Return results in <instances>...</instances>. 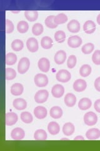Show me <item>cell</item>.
<instances>
[{
    "label": "cell",
    "instance_id": "1",
    "mask_svg": "<svg viewBox=\"0 0 100 151\" xmlns=\"http://www.w3.org/2000/svg\"><path fill=\"white\" fill-rule=\"evenodd\" d=\"M30 66V61L27 58H21L18 63V71L20 74H23L26 73Z\"/></svg>",
    "mask_w": 100,
    "mask_h": 151
},
{
    "label": "cell",
    "instance_id": "2",
    "mask_svg": "<svg viewBox=\"0 0 100 151\" xmlns=\"http://www.w3.org/2000/svg\"><path fill=\"white\" fill-rule=\"evenodd\" d=\"M83 120L86 125L88 126H93L98 122V116L95 113L89 111L85 113L83 117Z\"/></svg>",
    "mask_w": 100,
    "mask_h": 151
},
{
    "label": "cell",
    "instance_id": "3",
    "mask_svg": "<svg viewBox=\"0 0 100 151\" xmlns=\"http://www.w3.org/2000/svg\"><path fill=\"white\" fill-rule=\"evenodd\" d=\"M56 78L57 81L61 83H68L71 78V74L68 70L61 69L57 73L56 75Z\"/></svg>",
    "mask_w": 100,
    "mask_h": 151
},
{
    "label": "cell",
    "instance_id": "4",
    "mask_svg": "<svg viewBox=\"0 0 100 151\" xmlns=\"http://www.w3.org/2000/svg\"><path fill=\"white\" fill-rule=\"evenodd\" d=\"M36 86L40 88L46 86L48 84V78L44 74H38L34 78Z\"/></svg>",
    "mask_w": 100,
    "mask_h": 151
},
{
    "label": "cell",
    "instance_id": "5",
    "mask_svg": "<svg viewBox=\"0 0 100 151\" xmlns=\"http://www.w3.org/2000/svg\"><path fill=\"white\" fill-rule=\"evenodd\" d=\"M49 97V92L47 90H40L38 91L35 96V100L37 103H43L46 102Z\"/></svg>",
    "mask_w": 100,
    "mask_h": 151
},
{
    "label": "cell",
    "instance_id": "6",
    "mask_svg": "<svg viewBox=\"0 0 100 151\" xmlns=\"http://www.w3.org/2000/svg\"><path fill=\"white\" fill-rule=\"evenodd\" d=\"M26 47L28 50L31 52H36L39 49L38 42L35 38L31 37L26 42Z\"/></svg>",
    "mask_w": 100,
    "mask_h": 151
},
{
    "label": "cell",
    "instance_id": "7",
    "mask_svg": "<svg viewBox=\"0 0 100 151\" xmlns=\"http://www.w3.org/2000/svg\"><path fill=\"white\" fill-rule=\"evenodd\" d=\"M82 39L79 36L74 35L70 37L68 40V45L71 48H78L82 44Z\"/></svg>",
    "mask_w": 100,
    "mask_h": 151
},
{
    "label": "cell",
    "instance_id": "8",
    "mask_svg": "<svg viewBox=\"0 0 100 151\" xmlns=\"http://www.w3.org/2000/svg\"><path fill=\"white\" fill-rule=\"evenodd\" d=\"M25 136V132L23 129L20 127L14 129L11 133V138L15 140H21L24 139Z\"/></svg>",
    "mask_w": 100,
    "mask_h": 151
},
{
    "label": "cell",
    "instance_id": "9",
    "mask_svg": "<svg viewBox=\"0 0 100 151\" xmlns=\"http://www.w3.org/2000/svg\"><path fill=\"white\" fill-rule=\"evenodd\" d=\"M73 87L74 90L77 92H83L87 88V83L84 80L78 79L73 83Z\"/></svg>",
    "mask_w": 100,
    "mask_h": 151
},
{
    "label": "cell",
    "instance_id": "10",
    "mask_svg": "<svg viewBox=\"0 0 100 151\" xmlns=\"http://www.w3.org/2000/svg\"><path fill=\"white\" fill-rule=\"evenodd\" d=\"M38 68L43 73H48L50 69V60L46 58H41L38 63Z\"/></svg>",
    "mask_w": 100,
    "mask_h": 151
},
{
    "label": "cell",
    "instance_id": "11",
    "mask_svg": "<svg viewBox=\"0 0 100 151\" xmlns=\"http://www.w3.org/2000/svg\"><path fill=\"white\" fill-rule=\"evenodd\" d=\"M51 93L55 98H60L63 96L65 93V88L61 84H55L51 89Z\"/></svg>",
    "mask_w": 100,
    "mask_h": 151
},
{
    "label": "cell",
    "instance_id": "12",
    "mask_svg": "<svg viewBox=\"0 0 100 151\" xmlns=\"http://www.w3.org/2000/svg\"><path fill=\"white\" fill-rule=\"evenodd\" d=\"M18 117L16 113L14 112L7 113L5 116V123L8 126H12L16 124Z\"/></svg>",
    "mask_w": 100,
    "mask_h": 151
},
{
    "label": "cell",
    "instance_id": "13",
    "mask_svg": "<svg viewBox=\"0 0 100 151\" xmlns=\"http://www.w3.org/2000/svg\"><path fill=\"white\" fill-rule=\"evenodd\" d=\"M47 109L41 106H38L35 108L34 115L38 119H44L47 116Z\"/></svg>",
    "mask_w": 100,
    "mask_h": 151
},
{
    "label": "cell",
    "instance_id": "14",
    "mask_svg": "<svg viewBox=\"0 0 100 151\" xmlns=\"http://www.w3.org/2000/svg\"><path fill=\"white\" fill-rule=\"evenodd\" d=\"M96 26L95 23L92 20H88L83 25V30L87 34H91L96 30Z\"/></svg>",
    "mask_w": 100,
    "mask_h": 151
},
{
    "label": "cell",
    "instance_id": "15",
    "mask_svg": "<svg viewBox=\"0 0 100 151\" xmlns=\"http://www.w3.org/2000/svg\"><path fill=\"white\" fill-rule=\"evenodd\" d=\"M86 137L88 140L98 139L100 137V130L96 128L90 129L86 133Z\"/></svg>",
    "mask_w": 100,
    "mask_h": 151
},
{
    "label": "cell",
    "instance_id": "16",
    "mask_svg": "<svg viewBox=\"0 0 100 151\" xmlns=\"http://www.w3.org/2000/svg\"><path fill=\"white\" fill-rule=\"evenodd\" d=\"M67 28L70 32L76 34V33L79 32L80 30V23L78 20H72L68 23Z\"/></svg>",
    "mask_w": 100,
    "mask_h": 151
},
{
    "label": "cell",
    "instance_id": "17",
    "mask_svg": "<svg viewBox=\"0 0 100 151\" xmlns=\"http://www.w3.org/2000/svg\"><path fill=\"white\" fill-rule=\"evenodd\" d=\"M54 59L56 64L58 65L63 64L66 59V53L63 50H58L55 54Z\"/></svg>",
    "mask_w": 100,
    "mask_h": 151
},
{
    "label": "cell",
    "instance_id": "18",
    "mask_svg": "<svg viewBox=\"0 0 100 151\" xmlns=\"http://www.w3.org/2000/svg\"><path fill=\"white\" fill-rule=\"evenodd\" d=\"M92 101L88 98H83L81 99L78 103V108L82 110H87L91 108Z\"/></svg>",
    "mask_w": 100,
    "mask_h": 151
},
{
    "label": "cell",
    "instance_id": "19",
    "mask_svg": "<svg viewBox=\"0 0 100 151\" xmlns=\"http://www.w3.org/2000/svg\"><path fill=\"white\" fill-rule=\"evenodd\" d=\"M13 106L18 110H23L27 107V102L23 98H17L13 101Z\"/></svg>",
    "mask_w": 100,
    "mask_h": 151
},
{
    "label": "cell",
    "instance_id": "20",
    "mask_svg": "<svg viewBox=\"0 0 100 151\" xmlns=\"http://www.w3.org/2000/svg\"><path fill=\"white\" fill-rule=\"evenodd\" d=\"M77 103V97L73 93H68L65 97V103L68 107H73Z\"/></svg>",
    "mask_w": 100,
    "mask_h": 151
},
{
    "label": "cell",
    "instance_id": "21",
    "mask_svg": "<svg viewBox=\"0 0 100 151\" xmlns=\"http://www.w3.org/2000/svg\"><path fill=\"white\" fill-rule=\"evenodd\" d=\"M48 130L51 135H57L60 131V125L56 122H51L48 125Z\"/></svg>",
    "mask_w": 100,
    "mask_h": 151
},
{
    "label": "cell",
    "instance_id": "22",
    "mask_svg": "<svg viewBox=\"0 0 100 151\" xmlns=\"http://www.w3.org/2000/svg\"><path fill=\"white\" fill-rule=\"evenodd\" d=\"M63 110L60 106H53L51 108L50 111V116L54 119H59L63 116Z\"/></svg>",
    "mask_w": 100,
    "mask_h": 151
},
{
    "label": "cell",
    "instance_id": "23",
    "mask_svg": "<svg viewBox=\"0 0 100 151\" xmlns=\"http://www.w3.org/2000/svg\"><path fill=\"white\" fill-rule=\"evenodd\" d=\"M24 87L20 83H15L11 88V93L14 96H20L23 93Z\"/></svg>",
    "mask_w": 100,
    "mask_h": 151
},
{
    "label": "cell",
    "instance_id": "24",
    "mask_svg": "<svg viewBox=\"0 0 100 151\" xmlns=\"http://www.w3.org/2000/svg\"><path fill=\"white\" fill-rule=\"evenodd\" d=\"M75 130L74 125L71 122L66 123L63 127V132L66 136H70L73 134Z\"/></svg>",
    "mask_w": 100,
    "mask_h": 151
},
{
    "label": "cell",
    "instance_id": "25",
    "mask_svg": "<svg viewBox=\"0 0 100 151\" xmlns=\"http://www.w3.org/2000/svg\"><path fill=\"white\" fill-rule=\"evenodd\" d=\"M25 16L28 21L33 22L38 18V12L36 10H27L25 12Z\"/></svg>",
    "mask_w": 100,
    "mask_h": 151
},
{
    "label": "cell",
    "instance_id": "26",
    "mask_svg": "<svg viewBox=\"0 0 100 151\" xmlns=\"http://www.w3.org/2000/svg\"><path fill=\"white\" fill-rule=\"evenodd\" d=\"M53 42L51 38L48 36H45L42 38L41 40V45L45 49H50L53 47Z\"/></svg>",
    "mask_w": 100,
    "mask_h": 151
},
{
    "label": "cell",
    "instance_id": "27",
    "mask_svg": "<svg viewBox=\"0 0 100 151\" xmlns=\"http://www.w3.org/2000/svg\"><path fill=\"white\" fill-rule=\"evenodd\" d=\"M91 67L88 64H84L79 69V74L83 78H87L91 73Z\"/></svg>",
    "mask_w": 100,
    "mask_h": 151
},
{
    "label": "cell",
    "instance_id": "28",
    "mask_svg": "<svg viewBox=\"0 0 100 151\" xmlns=\"http://www.w3.org/2000/svg\"><path fill=\"white\" fill-rule=\"evenodd\" d=\"M47 133L43 129L37 130L34 134V139L36 140L43 141L47 139Z\"/></svg>",
    "mask_w": 100,
    "mask_h": 151
},
{
    "label": "cell",
    "instance_id": "29",
    "mask_svg": "<svg viewBox=\"0 0 100 151\" xmlns=\"http://www.w3.org/2000/svg\"><path fill=\"white\" fill-rule=\"evenodd\" d=\"M17 62V56L13 52L8 53L5 56V63L7 65H12Z\"/></svg>",
    "mask_w": 100,
    "mask_h": 151
},
{
    "label": "cell",
    "instance_id": "30",
    "mask_svg": "<svg viewBox=\"0 0 100 151\" xmlns=\"http://www.w3.org/2000/svg\"><path fill=\"white\" fill-rule=\"evenodd\" d=\"M45 25L49 28H51V29H54L58 27V25L56 24L55 22V16L51 15L48 16L45 21Z\"/></svg>",
    "mask_w": 100,
    "mask_h": 151
},
{
    "label": "cell",
    "instance_id": "31",
    "mask_svg": "<svg viewBox=\"0 0 100 151\" xmlns=\"http://www.w3.org/2000/svg\"><path fill=\"white\" fill-rule=\"evenodd\" d=\"M29 29V25L25 21H20L17 25V30L20 34H25Z\"/></svg>",
    "mask_w": 100,
    "mask_h": 151
},
{
    "label": "cell",
    "instance_id": "32",
    "mask_svg": "<svg viewBox=\"0 0 100 151\" xmlns=\"http://www.w3.org/2000/svg\"><path fill=\"white\" fill-rule=\"evenodd\" d=\"M21 120L23 122L25 123V124H29L33 122V118L30 112L23 111L21 113Z\"/></svg>",
    "mask_w": 100,
    "mask_h": 151
},
{
    "label": "cell",
    "instance_id": "33",
    "mask_svg": "<svg viewBox=\"0 0 100 151\" xmlns=\"http://www.w3.org/2000/svg\"><path fill=\"white\" fill-rule=\"evenodd\" d=\"M44 30V27L41 23H37L33 26L32 28V32L34 35L39 36L40 35Z\"/></svg>",
    "mask_w": 100,
    "mask_h": 151
},
{
    "label": "cell",
    "instance_id": "34",
    "mask_svg": "<svg viewBox=\"0 0 100 151\" xmlns=\"http://www.w3.org/2000/svg\"><path fill=\"white\" fill-rule=\"evenodd\" d=\"M24 47L23 42L21 40L16 39L13 40L11 43V48L13 50L16 52H19Z\"/></svg>",
    "mask_w": 100,
    "mask_h": 151
},
{
    "label": "cell",
    "instance_id": "35",
    "mask_svg": "<svg viewBox=\"0 0 100 151\" xmlns=\"http://www.w3.org/2000/svg\"><path fill=\"white\" fill-rule=\"evenodd\" d=\"M68 20V17L65 13H60L55 17V22L58 25L60 24H64L66 22H67Z\"/></svg>",
    "mask_w": 100,
    "mask_h": 151
},
{
    "label": "cell",
    "instance_id": "36",
    "mask_svg": "<svg viewBox=\"0 0 100 151\" xmlns=\"http://www.w3.org/2000/svg\"><path fill=\"white\" fill-rule=\"evenodd\" d=\"M55 39L58 43H63L66 39V34L63 31H57L55 34Z\"/></svg>",
    "mask_w": 100,
    "mask_h": 151
},
{
    "label": "cell",
    "instance_id": "37",
    "mask_svg": "<svg viewBox=\"0 0 100 151\" xmlns=\"http://www.w3.org/2000/svg\"><path fill=\"white\" fill-rule=\"evenodd\" d=\"M94 49V45L92 43H87L84 44L82 48V52L84 54H91Z\"/></svg>",
    "mask_w": 100,
    "mask_h": 151
},
{
    "label": "cell",
    "instance_id": "38",
    "mask_svg": "<svg viewBox=\"0 0 100 151\" xmlns=\"http://www.w3.org/2000/svg\"><path fill=\"white\" fill-rule=\"evenodd\" d=\"M5 77L7 80H13L16 77V73L13 68H6L5 70Z\"/></svg>",
    "mask_w": 100,
    "mask_h": 151
},
{
    "label": "cell",
    "instance_id": "39",
    "mask_svg": "<svg viewBox=\"0 0 100 151\" xmlns=\"http://www.w3.org/2000/svg\"><path fill=\"white\" fill-rule=\"evenodd\" d=\"M77 57L74 55H70L67 60V66L70 69H73L75 67V65H77Z\"/></svg>",
    "mask_w": 100,
    "mask_h": 151
},
{
    "label": "cell",
    "instance_id": "40",
    "mask_svg": "<svg viewBox=\"0 0 100 151\" xmlns=\"http://www.w3.org/2000/svg\"><path fill=\"white\" fill-rule=\"evenodd\" d=\"M15 30V26L13 23L9 20H6L5 21V31L6 34H11Z\"/></svg>",
    "mask_w": 100,
    "mask_h": 151
},
{
    "label": "cell",
    "instance_id": "41",
    "mask_svg": "<svg viewBox=\"0 0 100 151\" xmlns=\"http://www.w3.org/2000/svg\"><path fill=\"white\" fill-rule=\"evenodd\" d=\"M93 63L96 65H100V50H95L92 55Z\"/></svg>",
    "mask_w": 100,
    "mask_h": 151
},
{
    "label": "cell",
    "instance_id": "42",
    "mask_svg": "<svg viewBox=\"0 0 100 151\" xmlns=\"http://www.w3.org/2000/svg\"><path fill=\"white\" fill-rule=\"evenodd\" d=\"M94 86L95 89L99 92H100V77H98L96 79L94 83Z\"/></svg>",
    "mask_w": 100,
    "mask_h": 151
},
{
    "label": "cell",
    "instance_id": "43",
    "mask_svg": "<svg viewBox=\"0 0 100 151\" xmlns=\"http://www.w3.org/2000/svg\"><path fill=\"white\" fill-rule=\"evenodd\" d=\"M94 108L97 112L100 113V99H98L94 104Z\"/></svg>",
    "mask_w": 100,
    "mask_h": 151
},
{
    "label": "cell",
    "instance_id": "44",
    "mask_svg": "<svg viewBox=\"0 0 100 151\" xmlns=\"http://www.w3.org/2000/svg\"><path fill=\"white\" fill-rule=\"evenodd\" d=\"M74 140H84V139L83 136L82 135H78V136H77L75 138H74Z\"/></svg>",
    "mask_w": 100,
    "mask_h": 151
},
{
    "label": "cell",
    "instance_id": "45",
    "mask_svg": "<svg viewBox=\"0 0 100 151\" xmlns=\"http://www.w3.org/2000/svg\"><path fill=\"white\" fill-rule=\"evenodd\" d=\"M96 21H97V23H98V25H100V14L98 15L97 18H96Z\"/></svg>",
    "mask_w": 100,
    "mask_h": 151
},
{
    "label": "cell",
    "instance_id": "46",
    "mask_svg": "<svg viewBox=\"0 0 100 151\" xmlns=\"http://www.w3.org/2000/svg\"><path fill=\"white\" fill-rule=\"evenodd\" d=\"M61 140H68V139H67V138H63V139H62Z\"/></svg>",
    "mask_w": 100,
    "mask_h": 151
},
{
    "label": "cell",
    "instance_id": "47",
    "mask_svg": "<svg viewBox=\"0 0 100 151\" xmlns=\"http://www.w3.org/2000/svg\"><path fill=\"white\" fill-rule=\"evenodd\" d=\"M12 12H13V13H18L19 12H13V11Z\"/></svg>",
    "mask_w": 100,
    "mask_h": 151
}]
</instances>
